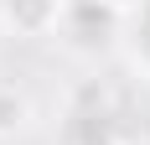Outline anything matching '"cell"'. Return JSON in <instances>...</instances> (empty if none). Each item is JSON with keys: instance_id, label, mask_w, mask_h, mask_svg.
<instances>
[{"instance_id": "obj_1", "label": "cell", "mask_w": 150, "mask_h": 145, "mask_svg": "<svg viewBox=\"0 0 150 145\" xmlns=\"http://www.w3.org/2000/svg\"><path fill=\"white\" fill-rule=\"evenodd\" d=\"M67 31H73L83 47L109 42V31H114V5H109V0H73V5H67Z\"/></svg>"}, {"instance_id": "obj_2", "label": "cell", "mask_w": 150, "mask_h": 145, "mask_svg": "<svg viewBox=\"0 0 150 145\" xmlns=\"http://www.w3.org/2000/svg\"><path fill=\"white\" fill-rule=\"evenodd\" d=\"M0 11H5V21H11L16 31H26V36H36V31H47L52 21H57V0H0Z\"/></svg>"}, {"instance_id": "obj_3", "label": "cell", "mask_w": 150, "mask_h": 145, "mask_svg": "<svg viewBox=\"0 0 150 145\" xmlns=\"http://www.w3.org/2000/svg\"><path fill=\"white\" fill-rule=\"evenodd\" d=\"M21 119H26V104L16 99V88H0V135L21 130Z\"/></svg>"}, {"instance_id": "obj_4", "label": "cell", "mask_w": 150, "mask_h": 145, "mask_svg": "<svg viewBox=\"0 0 150 145\" xmlns=\"http://www.w3.org/2000/svg\"><path fill=\"white\" fill-rule=\"evenodd\" d=\"M135 57L150 68V0L135 5Z\"/></svg>"}]
</instances>
